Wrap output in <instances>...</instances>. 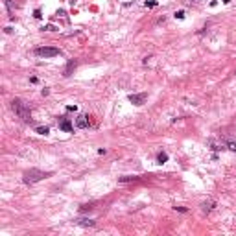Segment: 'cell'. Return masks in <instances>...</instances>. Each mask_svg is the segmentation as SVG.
<instances>
[{
  "instance_id": "5",
  "label": "cell",
  "mask_w": 236,
  "mask_h": 236,
  "mask_svg": "<svg viewBox=\"0 0 236 236\" xmlns=\"http://www.w3.org/2000/svg\"><path fill=\"white\" fill-rule=\"evenodd\" d=\"M74 126H76L78 129H85V127L89 126V116H87V114H78Z\"/></svg>"
},
{
  "instance_id": "17",
  "label": "cell",
  "mask_w": 236,
  "mask_h": 236,
  "mask_svg": "<svg viewBox=\"0 0 236 236\" xmlns=\"http://www.w3.org/2000/svg\"><path fill=\"white\" fill-rule=\"evenodd\" d=\"M76 109H78L76 105H68V107H66V111H76Z\"/></svg>"
},
{
  "instance_id": "14",
  "label": "cell",
  "mask_w": 236,
  "mask_h": 236,
  "mask_svg": "<svg viewBox=\"0 0 236 236\" xmlns=\"http://www.w3.org/2000/svg\"><path fill=\"white\" fill-rule=\"evenodd\" d=\"M229 150H231V151H236V142H229Z\"/></svg>"
},
{
  "instance_id": "9",
  "label": "cell",
  "mask_w": 236,
  "mask_h": 236,
  "mask_svg": "<svg viewBox=\"0 0 236 236\" xmlns=\"http://www.w3.org/2000/svg\"><path fill=\"white\" fill-rule=\"evenodd\" d=\"M157 160H159V164H164V162H166V160H168V155H166V153H164V151H160V153L157 155Z\"/></svg>"
},
{
  "instance_id": "13",
  "label": "cell",
  "mask_w": 236,
  "mask_h": 236,
  "mask_svg": "<svg viewBox=\"0 0 236 236\" xmlns=\"http://www.w3.org/2000/svg\"><path fill=\"white\" fill-rule=\"evenodd\" d=\"M155 6H157L155 0H150V2H146V8H155Z\"/></svg>"
},
{
  "instance_id": "16",
  "label": "cell",
  "mask_w": 236,
  "mask_h": 236,
  "mask_svg": "<svg viewBox=\"0 0 236 236\" xmlns=\"http://www.w3.org/2000/svg\"><path fill=\"white\" fill-rule=\"evenodd\" d=\"M174 208L179 210V212H186V210H188V208H184V207H174Z\"/></svg>"
},
{
  "instance_id": "10",
  "label": "cell",
  "mask_w": 236,
  "mask_h": 236,
  "mask_svg": "<svg viewBox=\"0 0 236 236\" xmlns=\"http://www.w3.org/2000/svg\"><path fill=\"white\" fill-rule=\"evenodd\" d=\"M35 131H37L39 135H48V133H50V127H46V126H39Z\"/></svg>"
},
{
  "instance_id": "3",
  "label": "cell",
  "mask_w": 236,
  "mask_h": 236,
  "mask_svg": "<svg viewBox=\"0 0 236 236\" xmlns=\"http://www.w3.org/2000/svg\"><path fill=\"white\" fill-rule=\"evenodd\" d=\"M59 54H61L59 48H54V46H41V48L35 50V56L39 57H56Z\"/></svg>"
},
{
  "instance_id": "11",
  "label": "cell",
  "mask_w": 236,
  "mask_h": 236,
  "mask_svg": "<svg viewBox=\"0 0 236 236\" xmlns=\"http://www.w3.org/2000/svg\"><path fill=\"white\" fill-rule=\"evenodd\" d=\"M138 177H131V175H127V177H120V179H118V181H120V183H127V181H137Z\"/></svg>"
},
{
  "instance_id": "2",
  "label": "cell",
  "mask_w": 236,
  "mask_h": 236,
  "mask_svg": "<svg viewBox=\"0 0 236 236\" xmlns=\"http://www.w3.org/2000/svg\"><path fill=\"white\" fill-rule=\"evenodd\" d=\"M11 109H13L15 114H17L19 118H22L24 122H30V120H32V116H30V109H28V105L22 102V100L15 98V100L11 102Z\"/></svg>"
},
{
  "instance_id": "8",
  "label": "cell",
  "mask_w": 236,
  "mask_h": 236,
  "mask_svg": "<svg viewBox=\"0 0 236 236\" xmlns=\"http://www.w3.org/2000/svg\"><path fill=\"white\" fill-rule=\"evenodd\" d=\"M78 223H79L81 227H94V221H92V220H89V218H83V220H79Z\"/></svg>"
},
{
  "instance_id": "1",
  "label": "cell",
  "mask_w": 236,
  "mask_h": 236,
  "mask_svg": "<svg viewBox=\"0 0 236 236\" xmlns=\"http://www.w3.org/2000/svg\"><path fill=\"white\" fill-rule=\"evenodd\" d=\"M50 175V172H42V170H37V168H32V170H26L22 174V181L26 184H33V183H39L42 179H46Z\"/></svg>"
},
{
  "instance_id": "4",
  "label": "cell",
  "mask_w": 236,
  "mask_h": 236,
  "mask_svg": "<svg viewBox=\"0 0 236 236\" xmlns=\"http://www.w3.org/2000/svg\"><path fill=\"white\" fill-rule=\"evenodd\" d=\"M146 98H148V94H146V92H140V94H129V102H131L133 105H142V103L146 102Z\"/></svg>"
},
{
  "instance_id": "15",
  "label": "cell",
  "mask_w": 236,
  "mask_h": 236,
  "mask_svg": "<svg viewBox=\"0 0 236 236\" xmlns=\"http://www.w3.org/2000/svg\"><path fill=\"white\" fill-rule=\"evenodd\" d=\"M33 17H35V19H41V9H35V13H33Z\"/></svg>"
},
{
  "instance_id": "12",
  "label": "cell",
  "mask_w": 236,
  "mask_h": 236,
  "mask_svg": "<svg viewBox=\"0 0 236 236\" xmlns=\"http://www.w3.org/2000/svg\"><path fill=\"white\" fill-rule=\"evenodd\" d=\"M175 19H184V11H175Z\"/></svg>"
},
{
  "instance_id": "7",
  "label": "cell",
  "mask_w": 236,
  "mask_h": 236,
  "mask_svg": "<svg viewBox=\"0 0 236 236\" xmlns=\"http://www.w3.org/2000/svg\"><path fill=\"white\" fill-rule=\"evenodd\" d=\"M216 207V203L214 201H208V203H203V212H205V214H208V212L212 210V208H214Z\"/></svg>"
},
{
  "instance_id": "6",
  "label": "cell",
  "mask_w": 236,
  "mask_h": 236,
  "mask_svg": "<svg viewBox=\"0 0 236 236\" xmlns=\"http://www.w3.org/2000/svg\"><path fill=\"white\" fill-rule=\"evenodd\" d=\"M59 129L70 133V131H74V126H72V122H70L68 118H61V120H59Z\"/></svg>"
}]
</instances>
